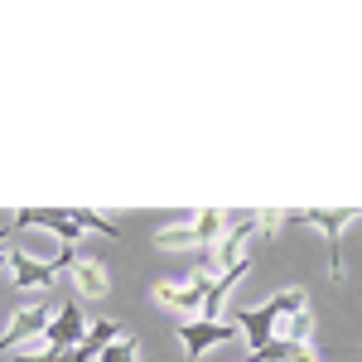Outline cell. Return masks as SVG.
<instances>
[{
    "label": "cell",
    "mask_w": 362,
    "mask_h": 362,
    "mask_svg": "<svg viewBox=\"0 0 362 362\" xmlns=\"http://www.w3.org/2000/svg\"><path fill=\"white\" fill-rule=\"evenodd\" d=\"M300 309H309V300H305V290H300V285H290V290L271 295L266 305H256V309L242 305V314H237V329L247 334V353H256V348H271V343H276V324H280V319H290V314H300Z\"/></svg>",
    "instance_id": "6da1fadb"
},
{
    "label": "cell",
    "mask_w": 362,
    "mask_h": 362,
    "mask_svg": "<svg viewBox=\"0 0 362 362\" xmlns=\"http://www.w3.org/2000/svg\"><path fill=\"white\" fill-rule=\"evenodd\" d=\"M290 218H300V223L324 232V242H329V276L343 280V227L358 223L362 213L358 208H295Z\"/></svg>",
    "instance_id": "7a4b0ae2"
},
{
    "label": "cell",
    "mask_w": 362,
    "mask_h": 362,
    "mask_svg": "<svg viewBox=\"0 0 362 362\" xmlns=\"http://www.w3.org/2000/svg\"><path fill=\"white\" fill-rule=\"evenodd\" d=\"M49 324H54V300H39V305L15 309V314H10V329H5V338H0V353H20V343H25V338H44Z\"/></svg>",
    "instance_id": "3957f363"
},
{
    "label": "cell",
    "mask_w": 362,
    "mask_h": 362,
    "mask_svg": "<svg viewBox=\"0 0 362 362\" xmlns=\"http://www.w3.org/2000/svg\"><path fill=\"white\" fill-rule=\"evenodd\" d=\"M15 227H49L63 247H78L87 227L73 218V208H15Z\"/></svg>",
    "instance_id": "277c9868"
},
{
    "label": "cell",
    "mask_w": 362,
    "mask_h": 362,
    "mask_svg": "<svg viewBox=\"0 0 362 362\" xmlns=\"http://www.w3.org/2000/svg\"><path fill=\"white\" fill-rule=\"evenodd\" d=\"M213 271H203V266H198L194 276L184 280V285H155V300H160V305L165 309H179V314H189V309H203V300H208V290H213Z\"/></svg>",
    "instance_id": "5b68a950"
},
{
    "label": "cell",
    "mask_w": 362,
    "mask_h": 362,
    "mask_svg": "<svg viewBox=\"0 0 362 362\" xmlns=\"http://www.w3.org/2000/svg\"><path fill=\"white\" fill-rule=\"evenodd\" d=\"M5 266H10L15 290H44V285L58 280L54 261H39V256H29V251H5Z\"/></svg>",
    "instance_id": "8992f818"
},
{
    "label": "cell",
    "mask_w": 362,
    "mask_h": 362,
    "mask_svg": "<svg viewBox=\"0 0 362 362\" xmlns=\"http://www.w3.org/2000/svg\"><path fill=\"white\" fill-rule=\"evenodd\" d=\"M49 348H63V353H73L78 343L87 338V319H83V305L78 300H63L54 314V324H49Z\"/></svg>",
    "instance_id": "52a82bcc"
},
{
    "label": "cell",
    "mask_w": 362,
    "mask_h": 362,
    "mask_svg": "<svg viewBox=\"0 0 362 362\" xmlns=\"http://www.w3.org/2000/svg\"><path fill=\"white\" fill-rule=\"evenodd\" d=\"M232 334H242V329H237V324H208V319H194V324H184V329H179L189 358H203L213 343H223V338H232Z\"/></svg>",
    "instance_id": "ba28073f"
},
{
    "label": "cell",
    "mask_w": 362,
    "mask_h": 362,
    "mask_svg": "<svg viewBox=\"0 0 362 362\" xmlns=\"http://www.w3.org/2000/svg\"><path fill=\"white\" fill-rule=\"evenodd\" d=\"M68 271H73V280H78V290H83V295H92V300H107V295H112V276L102 271V261L78 256Z\"/></svg>",
    "instance_id": "9c48e42d"
},
{
    "label": "cell",
    "mask_w": 362,
    "mask_h": 362,
    "mask_svg": "<svg viewBox=\"0 0 362 362\" xmlns=\"http://www.w3.org/2000/svg\"><path fill=\"white\" fill-rule=\"evenodd\" d=\"M247 362H319V353H314V343H290V338H276L271 348L247 353Z\"/></svg>",
    "instance_id": "30bf717a"
},
{
    "label": "cell",
    "mask_w": 362,
    "mask_h": 362,
    "mask_svg": "<svg viewBox=\"0 0 362 362\" xmlns=\"http://www.w3.org/2000/svg\"><path fill=\"white\" fill-rule=\"evenodd\" d=\"M223 227H227L223 208H203V213H194V232H198V242H203V247H208V242H218V237H223Z\"/></svg>",
    "instance_id": "8fae6325"
},
{
    "label": "cell",
    "mask_w": 362,
    "mask_h": 362,
    "mask_svg": "<svg viewBox=\"0 0 362 362\" xmlns=\"http://www.w3.org/2000/svg\"><path fill=\"white\" fill-rule=\"evenodd\" d=\"M155 247L174 251V247H203V242H198L194 223H189V227H160V232H155Z\"/></svg>",
    "instance_id": "7c38bea8"
},
{
    "label": "cell",
    "mask_w": 362,
    "mask_h": 362,
    "mask_svg": "<svg viewBox=\"0 0 362 362\" xmlns=\"http://www.w3.org/2000/svg\"><path fill=\"white\" fill-rule=\"evenodd\" d=\"M136 358H140L136 338H116V343H112V348H107V353H102L97 362H136Z\"/></svg>",
    "instance_id": "4fadbf2b"
},
{
    "label": "cell",
    "mask_w": 362,
    "mask_h": 362,
    "mask_svg": "<svg viewBox=\"0 0 362 362\" xmlns=\"http://www.w3.org/2000/svg\"><path fill=\"white\" fill-rule=\"evenodd\" d=\"M314 338V314L300 309V314H290V343H309Z\"/></svg>",
    "instance_id": "5bb4252c"
},
{
    "label": "cell",
    "mask_w": 362,
    "mask_h": 362,
    "mask_svg": "<svg viewBox=\"0 0 362 362\" xmlns=\"http://www.w3.org/2000/svg\"><path fill=\"white\" fill-rule=\"evenodd\" d=\"M256 218H261V232H266V237H276L280 223H285V213H276V208H266V213H256Z\"/></svg>",
    "instance_id": "9a60e30c"
}]
</instances>
